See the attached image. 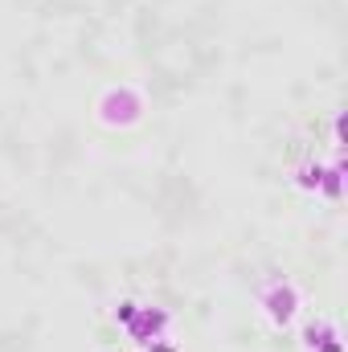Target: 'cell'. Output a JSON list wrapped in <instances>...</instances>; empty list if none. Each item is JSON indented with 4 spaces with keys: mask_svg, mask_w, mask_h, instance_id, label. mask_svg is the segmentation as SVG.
<instances>
[{
    "mask_svg": "<svg viewBox=\"0 0 348 352\" xmlns=\"http://www.w3.org/2000/svg\"><path fill=\"white\" fill-rule=\"evenodd\" d=\"M295 291L287 287V291H274V295H266V311H270V320L274 324H291V316H295Z\"/></svg>",
    "mask_w": 348,
    "mask_h": 352,
    "instance_id": "obj_1",
    "label": "cell"
},
{
    "mask_svg": "<svg viewBox=\"0 0 348 352\" xmlns=\"http://www.w3.org/2000/svg\"><path fill=\"white\" fill-rule=\"evenodd\" d=\"M131 316H135V303H119V311H115V320H123V324H127Z\"/></svg>",
    "mask_w": 348,
    "mask_h": 352,
    "instance_id": "obj_2",
    "label": "cell"
}]
</instances>
